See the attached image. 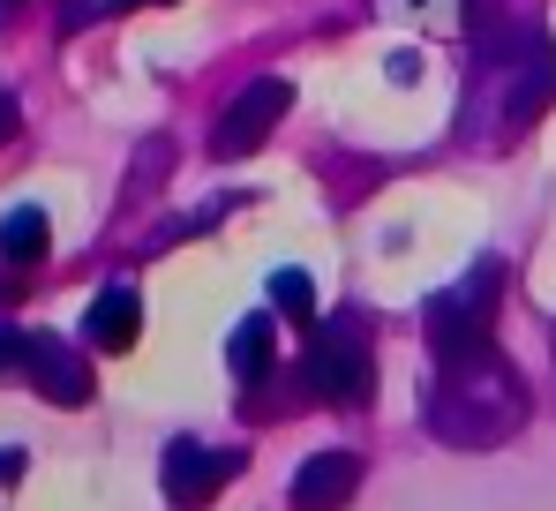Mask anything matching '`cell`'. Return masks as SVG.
Masks as SVG:
<instances>
[{
	"label": "cell",
	"mask_w": 556,
	"mask_h": 511,
	"mask_svg": "<svg viewBox=\"0 0 556 511\" xmlns=\"http://www.w3.org/2000/svg\"><path fill=\"white\" fill-rule=\"evenodd\" d=\"M519 422H527V384L511 376V361L489 339L437 361V384L421 399V428L429 436H444L459 451H489V444L519 436Z\"/></svg>",
	"instance_id": "obj_1"
},
{
	"label": "cell",
	"mask_w": 556,
	"mask_h": 511,
	"mask_svg": "<svg viewBox=\"0 0 556 511\" xmlns=\"http://www.w3.org/2000/svg\"><path fill=\"white\" fill-rule=\"evenodd\" d=\"M496 294H504V263H496V256H489V263H473L459 286L429 294V309H421V324H429V353L444 361V353H466V346L489 339Z\"/></svg>",
	"instance_id": "obj_2"
},
{
	"label": "cell",
	"mask_w": 556,
	"mask_h": 511,
	"mask_svg": "<svg viewBox=\"0 0 556 511\" xmlns=\"http://www.w3.org/2000/svg\"><path fill=\"white\" fill-rule=\"evenodd\" d=\"M308 384L331 399V407H362L376 384V361H369V339L354 316H331L316 339H308Z\"/></svg>",
	"instance_id": "obj_3"
},
{
	"label": "cell",
	"mask_w": 556,
	"mask_h": 511,
	"mask_svg": "<svg viewBox=\"0 0 556 511\" xmlns=\"http://www.w3.org/2000/svg\"><path fill=\"white\" fill-rule=\"evenodd\" d=\"M496 61H504V76H496L504 128H527V121L549 105V90H556V46H549V30H519V38H504V46H496Z\"/></svg>",
	"instance_id": "obj_4"
},
{
	"label": "cell",
	"mask_w": 556,
	"mask_h": 511,
	"mask_svg": "<svg viewBox=\"0 0 556 511\" xmlns=\"http://www.w3.org/2000/svg\"><path fill=\"white\" fill-rule=\"evenodd\" d=\"M286 98H293V90L278 84V76L241 84V90H233V105L218 113V128H211V151H218V159H249L278 121H286Z\"/></svg>",
	"instance_id": "obj_5"
},
{
	"label": "cell",
	"mask_w": 556,
	"mask_h": 511,
	"mask_svg": "<svg viewBox=\"0 0 556 511\" xmlns=\"http://www.w3.org/2000/svg\"><path fill=\"white\" fill-rule=\"evenodd\" d=\"M233 474H241V451H203V444H188V436H181V444L166 451V474H159V482H166L174 504H211Z\"/></svg>",
	"instance_id": "obj_6"
},
{
	"label": "cell",
	"mask_w": 556,
	"mask_h": 511,
	"mask_svg": "<svg viewBox=\"0 0 556 511\" xmlns=\"http://www.w3.org/2000/svg\"><path fill=\"white\" fill-rule=\"evenodd\" d=\"M23 376H30L53 407H91V369H84L61 339H46V332L23 339Z\"/></svg>",
	"instance_id": "obj_7"
},
{
	"label": "cell",
	"mask_w": 556,
	"mask_h": 511,
	"mask_svg": "<svg viewBox=\"0 0 556 511\" xmlns=\"http://www.w3.org/2000/svg\"><path fill=\"white\" fill-rule=\"evenodd\" d=\"M354 489H362V459H354V451H316V459L293 474L286 504L293 511H339V504H354Z\"/></svg>",
	"instance_id": "obj_8"
},
{
	"label": "cell",
	"mask_w": 556,
	"mask_h": 511,
	"mask_svg": "<svg viewBox=\"0 0 556 511\" xmlns=\"http://www.w3.org/2000/svg\"><path fill=\"white\" fill-rule=\"evenodd\" d=\"M136 332H143V301H136V286L121 278V286H105V294L91 301L84 339H91L98 353H128V346H136Z\"/></svg>",
	"instance_id": "obj_9"
},
{
	"label": "cell",
	"mask_w": 556,
	"mask_h": 511,
	"mask_svg": "<svg viewBox=\"0 0 556 511\" xmlns=\"http://www.w3.org/2000/svg\"><path fill=\"white\" fill-rule=\"evenodd\" d=\"M271 346H278V316H271V309H256V316L233 324V339H226V369H233L241 384H256V376L271 369Z\"/></svg>",
	"instance_id": "obj_10"
},
{
	"label": "cell",
	"mask_w": 556,
	"mask_h": 511,
	"mask_svg": "<svg viewBox=\"0 0 556 511\" xmlns=\"http://www.w3.org/2000/svg\"><path fill=\"white\" fill-rule=\"evenodd\" d=\"M46 241H53V234H46V211H38V203H15V211L0 219V263H8V271L46 263Z\"/></svg>",
	"instance_id": "obj_11"
},
{
	"label": "cell",
	"mask_w": 556,
	"mask_h": 511,
	"mask_svg": "<svg viewBox=\"0 0 556 511\" xmlns=\"http://www.w3.org/2000/svg\"><path fill=\"white\" fill-rule=\"evenodd\" d=\"M271 309L278 316H301V324L316 316V278H308L301 263H278L271 271Z\"/></svg>",
	"instance_id": "obj_12"
},
{
	"label": "cell",
	"mask_w": 556,
	"mask_h": 511,
	"mask_svg": "<svg viewBox=\"0 0 556 511\" xmlns=\"http://www.w3.org/2000/svg\"><path fill=\"white\" fill-rule=\"evenodd\" d=\"M421 76V53H391V84H414Z\"/></svg>",
	"instance_id": "obj_13"
},
{
	"label": "cell",
	"mask_w": 556,
	"mask_h": 511,
	"mask_svg": "<svg viewBox=\"0 0 556 511\" xmlns=\"http://www.w3.org/2000/svg\"><path fill=\"white\" fill-rule=\"evenodd\" d=\"M8 361H23V332H8V324H0V369H8Z\"/></svg>",
	"instance_id": "obj_14"
},
{
	"label": "cell",
	"mask_w": 556,
	"mask_h": 511,
	"mask_svg": "<svg viewBox=\"0 0 556 511\" xmlns=\"http://www.w3.org/2000/svg\"><path fill=\"white\" fill-rule=\"evenodd\" d=\"M15 121H23V113H15V98H0V144L15 136Z\"/></svg>",
	"instance_id": "obj_15"
},
{
	"label": "cell",
	"mask_w": 556,
	"mask_h": 511,
	"mask_svg": "<svg viewBox=\"0 0 556 511\" xmlns=\"http://www.w3.org/2000/svg\"><path fill=\"white\" fill-rule=\"evenodd\" d=\"M23 474V451H0V482H15Z\"/></svg>",
	"instance_id": "obj_16"
},
{
	"label": "cell",
	"mask_w": 556,
	"mask_h": 511,
	"mask_svg": "<svg viewBox=\"0 0 556 511\" xmlns=\"http://www.w3.org/2000/svg\"><path fill=\"white\" fill-rule=\"evenodd\" d=\"M113 8H143V0H113Z\"/></svg>",
	"instance_id": "obj_17"
}]
</instances>
